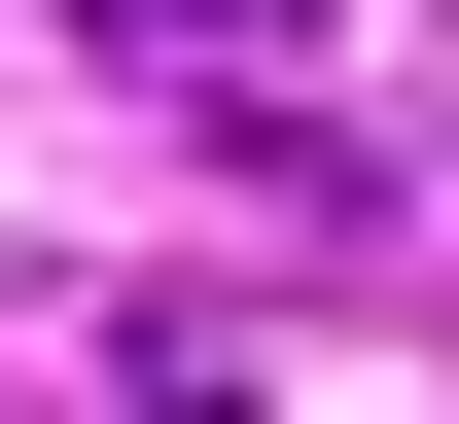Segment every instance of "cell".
<instances>
[{"instance_id":"obj_1","label":"cell","mask_w":459,"mask_h":424,"mask_svg":"<svg viewBox=\"0 0 459 424\" xmlns=\"http://www.w3.org/2000/svg\"><path fill=\"white\" fill-rule=\"evenodd\" d=\"M71 36H107V71H283L318 0H71Z\"/></svg>"}]
</instances>
